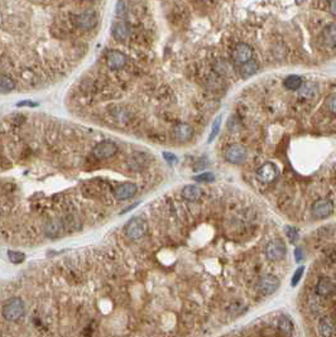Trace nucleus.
<instances>
[{"label": "nucleus", "mask_w": 336, "mask_h": 337, "mask_svg": "<svg viewBox=\"0 0 336 337\" xmlns=\"http://www.w3.org/2000/svg\"><path fill=\"white\" fill-rule=\"evenodd\" d=\"M147 231H148V225L147 221L140 216L131 217L125 225V235L131 240H140L146 236Z\"/></svg>", "instance_id": "1"}, {"label": "nucleus", "mask_w": 336, "mask_h": 337, "mask_svg": "<svg viewBox=\"0 0 336 337\" xmlns=\"http://www.w3.org/2000/svg\"><path fill=\"white\" fill-rule=\"evenodd\" d=\"M25 315V306L20 298H12L4 304L3 316L8 321H18Z\"/></svg>", "instance_id": "2"}, {"label": "nucleus", "mask_w": 336, "mask_h": 337, "mask_svg": "<svg viewBox=\"0 0 336 337\" xmlns=\"http://www.w3.org/2000/svg\"><path fill=\"white\" fill-rule=\"evenodd\" d=\"M287 255V246L282 240L274 239L265 246V257L272 262H280Z\"/></svg>", "instance_id": "3"}, {"label": "nucleus", "mask_w": 336, "mask_h": 337, "mask_svg": "<svg viewBox=\"0 0 336 337\" xmlns=\"http://www.w3.org/2000/svg\"><path fill=\"white\" fill-rule=\"evenodd\" d=\"M116 153H118V146L112 140H104V142L97 143L93 149V155L100 161L109 159L114 157Z\"/></svg>", "instance_id": "4"}, {"label": "nucleus", "mask_w": 336, "mask_h": 337, "mask_svg": "<svg viewBox=\"0 0 336 337\" xmlns=\"http://www.w3.org/2000/svg\"><path fill=\"white\" fill-rule=\"evenodd\" d=\"M248 158V150L242 144H231L225 150V159L231 164H242Z\"/></svg>", "instance_id": "5"}, {"label": "nucleus", "mask_w": 336, "mask_h": 337, "mask_svg": "<svg viewBox=\"0 0 336 337\" xmlns=\"http://www.w3.org/2000/svg\"><path fill=\"white\" fill-rule=\"evenodd\" d=\"M311 214L316 219H327L334 214V202L329 198H320L312 205Z\"/></svg>", "instance_id": "6"}, {"label": "nucleus", "mask_w": 336, "mask_h": 337, "mask_svg": "<svg viewBox=\"0 0 336 337\" xmlns=\"http://www.w3.org/2000/svg\"><path fill=\"white\" fill-rule=\"evenodd\" d=\"M253 57V48L246 43H238L231 53V58L234 63L238 66L244 65L245 62L252 59Z\"/></svg>", "instance_id": "7"}, {"label": "nucleus", "mask_w": 336, "mask_h": 337, "mask_svg": "<svg viewBox=\"0 0 336 337\" xmlns=\"http://www.w3.org/2000/svg\"><path fill=\"white\" fill-rule=\"evenodd\" d=\"M278 288H280V279L276 276H272V274H267V276L261 277L258 283L259 292L264 297L272 296L274 292L277 291Z\"/></svg>", "instance_id": "8"}, {"label": "nucleus", "mask_w": 336, "mask_h": 337, "mask_svg": "<svg viewBox=\"0 0 336 337\" xmlns=\"http://www.w3.org/2000/svg\"><path fill=\"white\" fill-rule=\"evenodd\" d=\"M278 174H280L278 167L272 162H267V163H264L257 169V177L263 183L273 182L278 177Z\"/></svg>", "instance_id": "9"}, {"label": "nucleus", "mask_w": 336, "mask_h": 337, "mask_svg": "<svg viewBox=\"0 0 336 337\" xmlns=\"http://www.w3.org/2000/svg\"><path fill=\"white\" fill-rule=\"evenodd\" d=\"M75 24L77 25V28L82 29V31H90V29L96 27L97 14L93 10H86V12L76 16Z\"/></svg>", "instance_id": "10"}, {"label": "nucleus", "mask_w": 336, "mask_h": 337, "mask_svg": "<svg viewBox=\"0 0 336 337\" xmlns=\"http://www.w3.org/2000/svg\"><path fill=\"white\" fill-rule=\"evenodd\" d=\"M127 63V56L118 50H112L106 55V65L112 71H118Z\"/></svg>", "instance_id": "11"}, {"label": "nucleus", "mask_w": 336, "mask_h": 337, "mask_svg": "<svg viewBox=\"0 0 336 337\" xmlns=\"http://www.w3.org/2000/svg\"><path fill=\"white\" fill-rule=\"evenodd\" d=\"M335 292V284L330 278L321 277L317 281V284L315 287V293L321 298H329Z\"/></svg>", "instance_id": "12"}, {"label": "nucleus", "mask_w": 336, "mask_h": 337, "mask_svg": "<svg viewBox=\"0 0 336 337\" xmlns=\"http://www.w3.org/2000/svg\"><path fill=\"white\" fill-rule=\"evenodd\" d=\"M137 191L138 187L135 183L125 182L116 187L115 191H114V195H115V197L118 198L119 201H127V200H131V197H134Z\"/></svg>", "instance_id": "13"}, {"label": "nucleus", "mask_w": 336, "mask_h": 337, "mask_svg": "<svg viewBox=\"0 0 336 337\" xmlns=\"http://www.w3.org/2000/svg\"><path fill=\"white\" fill-rule=\"evenodd\" d=\"M173 136L174 139H177L181 143L188 142V140L192 139L193 128L187 123H178L173 128Z\"/></svg>", "instance_id": "14"}, {"label": "nucleus", "mask_w": 336, "mask_h": 337, "mask_svg": "<svg viewBox=\"0 0 336 337\" xmlns=\"http://www.w3.org/2000/svg\"><path fill=\"white\" fill-rule=\"evenodd\" d=\"M318 334L321 337H334L335 336V321L334 318L325 316L318 321Z\"/></svg>", "instance_id": "15"}, {"label": "nucleus", "mask_w": 336, "mask_h": 337, "mask_svg": "<svg viewBox=\"0 0 336 337\" xmlns=\"http://www.w3.org/2000/svg\"><path fill=\"white\" fill-rule=\"evenodd\" d=\"M181 195H182V197H184L185 200H187V201L195 202L201 198V196H203V189L200 188L199 186L196 185H187L182 188Z\"/></svg>", "instance_id": "16"}, {"label": "nucleus", "mask_w": 336, "mask_h": 337, "mask_svg": "<svg viewBox=\"0 0 336 337\" xmlns=\"http://www.w3.org/2000/svg\"><path fill=\"white\" fill-rule=\"evenodd\" d=\"M112 36L119 42H124L131 37V27L127 22H118L114 25L112 29Z\"/></svg>", "instance_id": "17"}, {"label": "nucleus", "mask_w": 336, "mask_h": 337, "mask_svg": "<svg viewBox=\"0 0 336 337\" xmlns=\"http://www.w3.org/2000/svg\"><path fill=\"white\" fill-rule=\"evenodd\" d=\"M321 39L325 43V46L330 47V48H335L336 44V27L335 24H330L327 25L326 28L322 31V34H321Z\"/></svg>", "instance_id": "18"}, {"label": "nucleus", "mask_w": 336, "mask_h": 337, "mask_svg": "<svg viewBox=\"0 0 336 337\" xmlns=\"http://www.w3.org/2000/svg\"><path fill=\"white\" fill-rule=\"evenodd\" d=\"M277 326L286 336H292L295 332V325H293L292 319L290 318V316H280L277 319Z\"/></svg>", "instance_id": "19"}, {"label": "nucleus", "mask_w": 336, "mask_h": 337, "mask_svg": "<svg viewBox=\"0 0 336 337\" xmlns=\"http://www.w3.org/2000/svg\"><path fill=\"white\" fill-rule=\"evenodd\" d=\"M259 65L258 62L255 61V59H249L248 62H245L244 65L240 66V75H242V77L243 78H248L250 77V76H253L254 74H257V71H258Z\"/></svg>", "instance_id": "20"}, {"label": "nucleus", "mask_w": 336, "mask_h": 337, "mask_svg": "<svg viewBox=\"0 0 336 337\" xmlns=\"http://www.w3.org/2000/svg\"><path fill=\"white\" fill-rule=\"evenodd\" d=\"M16 82L8 75H0V93L9 94L10 91L14 90Z\"/></svg>", "instance_id": "21"}, {"label": "nucleus", "mask_w": 336, "mask_h": 337, "mask_svg": "<svg viewBox=\"0 0 336 337\" xmlns=\"http://www.w3.org/2000/svg\"><path fill=\"white\" fill-rule=\"evenodd\" d=\"M302 78L299 77V76H297V75H291V76H288V77L284 80V86L288 89V90L291 91H296V90H299L302 86Z\"/></svg>", "instance_id": "22"}, {"label": "nucleus", "mask_w": 336, "mask_h": 337, "mask_svg": "<svg viewBox=\"0 0 336 337\" xmlns=\"http://www.w3.org/2000/svg\"><path fill=\"white\" fill-rule=\"evenodd\" d=\"M61 229H62V225L59 224V221H57V220H52V221H50V223L46 225V234L48 236H57L59 235V232H61Z\"/></svg>", "instance_id": "23"}, {"label": "nucleus", "mask_w": 336, "mask_h": 337, "mask_svg": "<svg viewBox=\"0 0 336 337\" xmlns=\"http://www.w3.org/2000/svg\"><path fill=\"white\" fill-rule=\"evenodd\" d=\"M214 70L215 72H218L220 75H229L231 70H233V67H231V65L227 61L220 59V61H218L214 65Z\"/></svg>", "instance_id": "24"}, {"label": "nucleus", "mask_w": 336, "mask_h": 337, "mask_svg": "<svg viewBox=\"0 0 336 337\" xmlns=\"http://www.w3.org/2000/svg\"><path fill=\"white\" fill-rule=\"evenodd\" d=\"M8 257H9V260L13 264H20L23 263L25 259L24 254L20 253V251H14V250L8 251Z\"/></svg>", "instance_id": "25"}, {"label": "nucleus", "mask_w": 336, "mask_h": 337, "mask_svg": "<svg viewBox=\"0 0 336 337\" xmlns=\"http://www.w3.org/2000/svg\"><path fill=\"white\" fill-rule=\"evenodd\" d=\"M193 180L200 183H211L215 181V176L214 173H211V172H204V173L195 176Z\"/></svg>", "instance_id": "26"}, {"label": "nucleus", "mask_w": 336, "mask_h": 337, "mask_svg": "<svg viewBox=\"0 0 336 337\" xmlns=\"http://www.w3.org/2000/svg\"><path fill=\"white\" fill-rule=\"evenodd\" d=\"M303 273H305V266L303 265L299 266V268L295 270L292 279H291V285H292V287H297V284L301 281L302 277H303Z\"/></svg>", "instance_id": "27"}, {"label": "nucleus", "mask_w": 336, "mask_h": 337, "mask_svg": "<svg viewBox=\"0 0 336 337\" xmlns=\"http://www.w3.org/2000/svg\"><path fill=\"white\" fill-rule=\"evenodd\" d=\"M286 234L291 244H295L299 240V231L293 226H286Z\"/></svg>", "instance_id": "28"}, {"label": "nucleus", "mask_w": 336, "mask_h": 337, "mask_svg": "<svg viewBox=\"0 0 336 337\" xmlns=\"http://www.w3.org/2000/svg\"><path fill=\"white\" fill-rule=\"evenodd\" d=\"M220 128H221V116H219V118L215 120L214 125H212L211 133H210V136H209V143H211L212 140L218 136L219 131H220Z\"/></svg>", "instance_id": "29"}, {"label": "nucleus", "mask_w": 336, "mask_h": 337, "mask_svg": "<svg viewBox=\"0 0 336 337\" xmlns=\"http://www.w3.org/2000/svg\"><path fill=\"white\" fill-rule=\"evenodd\" d=\"M128 13V5L124 0H118L116 3V16L118 17H125Z\"/></svg>", "instance_id": "30"}, {"label": "nucleus", "mask_w": 336, "mask_h": 337, "mask_svg": "<svg viewBox=\"0 0 336 337\" xmlns=\"http://www.w3.org/2000/svg\"><path fill=\"white\" fill-rule=\"evenodd\" d=\"M163 158H165L168 164L177 163V157L171 152H163Z\"/></svg>", "instance_id": "31"}, {"label": "nucleus", "mask_w": 336, "mask_h": 337, "mask_svg": "<svg viewBox=\"0 0 336 337\" xmlns=\"http://www.w3.org/2000/svg\"><path fill=\"white\" fill-rule=\"evenodd\" d=\"M336 96L335 94H333V95L327 99V106H329V109H330V112H333V114H335L336 112Z\"/></svg>", "instance_id": "32"}, {"label": "nucleus", "mask_w": 336, "mask_h": 337, "mask_svg": "<svg viewBox=\"0 0 336 337\" xmlns=\"http://www.w3.org/2000/svg\"><path fill=\"white\" fill-rule=\"evenodd\" d=\"M295 259L297 263H299L301 260H303V253H302L301 247H296L295 249Z\"/></svg>", "instance_id": "33"}, {"label": "nucleus", "mask_w": 336, "mask_h": 337, "mask_svg": "<svg viewBox=\"0 0 336 337\" xmlns=\"http://www.w3.org/2000/svg\"><path fill=\"white\" fill-rule=\"evenodd\" d=\"M17 106H37V104L36 102H31V101H22V102H18L17 104Z\"/></svg>", "instance_id": "34"}, {"label": "nucleus", "mask_w": 336, "mask_h": 337, "mask_svg": "<svg viewBox=\"0 0 336 337\" xmlns=\"http://www.w3.org/2000/svg\"><path fill=\"white\" fill-rule=\"evenodd\" d=\"M138 205H139V202H135V204L131 205V206H129V207L124 208V210H123L122 212H120V215H123V214H127V212H129V211H131V210H133V208H135V207H137Z\"/></svg>", "instance_id": "35"}, {"label": "nucleus", "mask_w": 336, "mask_h": 337, "mask_svg": "<svg viewBox=\"0 0 336 337\" xmlns=\"http://www.w3.org/2000/svg\"><path fill=\"white\" fill-rule=\"evenodd\" d=\"M330 12L334 17L336 16V0H331L330 1Z\"/></svg>", "instance_id": "36"}, {"label": "nucleus", "mask_w": 336, "mask_h": 337, "mask_svg": "<svg viewBox=\"0 0 336 337\" xmlns=\"http://www.w3.org/2000/svg\"><path fill=\"white\" fill-rule=\"evenodd\" d=\"M87 1H93V0H87Z\"/></svg>", "instance_id": "37"}]
</instances>
